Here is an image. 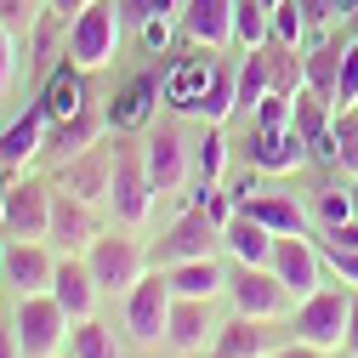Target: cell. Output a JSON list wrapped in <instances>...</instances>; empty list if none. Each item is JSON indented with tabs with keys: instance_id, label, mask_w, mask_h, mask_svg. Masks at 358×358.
<instances>
[{
	"instance_id": "cell-43",
	"label": "cell",
	"mask_w": 358,
	"mask_h": 358,
	"mask_svg": "<svg viewBox=\"0 0 358 358\" xmlns=\"http://www.w3.org/2000/svg\"><path fill=\"white\" fill-rule=\"evenodd\" d=\"M0 23H6V29H23V23H29V0H0Z\"/></svg>"
},
{
	"instance_id": "cell-2",
	"label": "cell",
	"mask_w": 358,
	"mask_h": 358,
	"mask_svg": "<svg viewBox=\"0 0 358 358\" xmlns=\"http://www.w3.org/2000/svg\"><path fill=\"white\" fill-rule=\"evenodd\" d=\"M347 319H352V285H324V290H313L307 301H296L290 313V330L296 341L307 347H319V352H341L347 347Z\"/></svg>"
},
{
	"instance_id": "cell-41",
	"label": "cell",
	"mask_w": 358,
	"mask_h": 358,
	"mask_svg": "<svg viewBox=\"0 0 358 358\" xmlns=\"http://www.w3.org/2000/svg\"><path fill=\"white\" fill-rule=\"evenodd\" d=\"M296 6H301L307 23H336V17H347V12H341V0H296Z\"/></svg>"
},
{
	"instance_id": "cell-14",
	"label": "cell",
	"mask_w": 358,
	"mask_h": 358,
	"mask_svg": "<svg viewBox=\"0 0 358 358\" xmlns=\"http://www.w3.org/2000/svg\"><path fill=\"white\" fill-rule=\"evenodd\" d=\"M143 159H148L154 188H159V194H176V188H182V176H188V137H182L176 125H159V131H148Z\"/></svg>"
},
{
	"instance_id": "cell-37",
	"label": "cell",
	"mask_w": 358,
	"mask_h": 358,
	"mask_svg": "<svg viewBox=\"0 0 358 358\" xmlns=\"http://www.w3.org/2000/svg\"><path fill=\"white\" fill-rule=\"evenodd\" d=\"M319 250H324V267H330V273H336L341 285H352V290H358V250H347V245H330V239H324Z\"/></svg>"
},
{
	"instance_id": "cell-24",
	"label": "cell",
	"mask_w": 358,
	"mask_h": 358,
	"mask_svg": "<svg viewBox=\"0 0 358 358\" xmlns=\"http://www.w3.org/2000/svg\"><path fill=\"white\" fill-rule=\"evenodd\" d=\"M80 74H85V69L63 63V69L46 80V97H40V108H46V120H52V125H63V120H74V114L92 108V97H85V80H80Z\"/></svg>"
},
{
	"instance_id": "cell-13",
	"label": "cell",
	"mask_w": 358,
	"mask_h": 358,
	"mask_svg": "<svg viewBox=\"0 0 358 358\" xmlns=\"http://www.w3.org/2000/svg\"><path fill=\"white\" fill-rule=\"evenodd\" d=\"M57 279V262L46 250V239H12L6 245V285H17V296H46Z\"/></svg>"
},
{
	"instance_id": "cell-10",
	"label": "cell",
	"mask_w": 358,
	"mask_h": 358,
	"mask_svg": "<svg viewBox=\"0 0 358 358\" xmlns=\"http://www.w3.org/2000/svg\"><path fill=\"white\" fill-rule=\"evenodd\" d=\"M52 199H57V188H46V182H12L6 188V234L12 239H46L52 234Z\"/></svg>"
},
{
	"instance_id": "cell-23",
	"label": "cell",
	"mask_w": 358,
	"mask_h": 358,
	"mask_svg": "<svg viewBox=\"0 0 358 358\" xmlns=\"http://www.w3.org/2000/svg\"><path fill=\"white\" fill-rule=\"evenodd\" d=\"M239 210H250L262 228H273L279 239H285V234H307V210L296 205V194H267V188H256L250 199H239Z\"/></svg>"
},
{
	"instance_id": "cell-29",
	"label": "cell",
	"mask_w": 358,
	"mask_h": 358,
	"mask_svg": "<svg viewBox=\"0 0 358 358\" xmlns=\"http://www.w3.org/2000/svg\"><path fill=\"white\" fill-rule=\"evenodd\" d=\"M267 92H273V69H267V46H262V52H250L245 69H239V108L256 114Z\"/></svg>"
},
{
	"instance_id": "cell-39",
	"label": "cell",
	"mask_w": 358,
	"mask_h": 358,
	"mask_svg": "<svg viewBox=\"0 0 358 358\" xmlns=\"http://www.w3.org/2000/svg\"><path fill=\"white\" fill-rule=\"evenodd\" d=\"M125 6V23H154V17H176L182 0H120Z\"/></svg>"
},
{
	"instance_id": "cell-38",
	"label": "cell",
	"mask_w": 358,
	"mask_h": 358,
	"mask_svg": "<svg viewBox=\"0 0 358 358\" xmlns=\"http://www.w3.org/2000/svg\"><path fill=\"white\" fill-rule=\"evenodd\" d=\"M319 216H324V228H347V222L358 216V205H352V194L330 188V194H319Z\"/></svg>"
},
{
	"instance_id": "cell-34",
	"label": "cell",
	"mask_w": 358,
	"mask_h": 358,
	"mask_svg": "<svg viewBox=\"0 0 358 358\" xmlns=\"http://www.w3.org/2000/svg\"><path fill=\"white\" fill-rule=\"evenodd\" d=\"M301 34H307V17H301L296 0L273 6V40H279V46H301Z\"/></svg>"
},
{
	"instance_id": "cell-21",
	"label": "cell",
	"mask_w": 358,
	"mask_h": 358,
	"mask_svg": "<svg viewBox=\"0 0 358 358\" xmlns=\"http://www.w3.org/2000/svg\"><path fill=\"white\" fill-rule=\"evenodd\" d=\"M216 330H222V324H210V301H188V296L171 301V330H165V341H171L176 352H199L205 341H216Z\"/></svg>"
},
{
	"instance_id": "cell-44",
	"label": "cell",
	"mask_w": 358,
	"mask_h": 358,
	"mask_svg": "<svg viewBox=\"0 0 358 358\" xmlns=\"http://www.w3.org/2000/svg\"><path fill=\"white\" fill-rule=\"evenodd\" d=\"M267 358H330V352H319V347H307V341H296V347H273Z\"/></svg>"
},
{
	"instance_id": "cell-40",
	"label": "cell",
	"mask_w": 358,
	"mask_h": 358,
	"mask_svg": "<svg viewBox=\"0 0 358 358\" xmlns=\"http://www.w3.org/2000/svg\"><path fill=\"white\" fill-rule=\"evenodd\" d=\"M17 85V40H12V29L0 23V97H6Z\"/></svg>"
},
{
	"instance_id": "cell-11",
	"label": "cell",
	"mask_w": 358,
	"mask_h": 358,
	"mask_svg": "<svg viewBox=\"0 0 358 358\" xmlns=\"http://www.w3.org/2000/svg\"><path fill=\"white\" fill-rule=\"evenodd\" d=\"M57 188H69L74 199H85V205H97V199H108L114 194V148H85V154H74V159H63V171H57Z\"/></svg>"
},
{
	"instance_id": "cell-30",
	"label": "cell",
	"mask_w": 358,
	"mask_h": 358,
	"mask_svg": "<svg viewBox=\"0 0 358 358\" xmlns=\"http://www.w3.org/2000/svg\"><path fill=\"white\" fill-rule=\"evenodd\" d=\"M69 352H74V358H125V347L114 341V330H108V324H97V319L74 324V336H69Z\"/></svg>"
},
{
	"instance_id": "cell-22",
	"label": "cell",
	"mask_w": 358,
	"mask_h": 358,
	"mask_svg": "<svg viewBox=\"0 0 358 358\" xmlns=\"http://www.w3.org/2000/svg\"><path fill=\"white\" fill-rule=\"evenodd\" d=\"M171 279V296H188V301H216L228 290V273H222L216 256H199V262H182V267H165Z\"/></svg>"
},
{
	"instance_id": "cell-50",
	"label": "cell",
	"mask_w": 358,
	"mask_h": 358,
	"mask_svg": "<svg viewBox=\"0 0 358 358\" xmlns=\"http://www.w3.org/2000/svg\"><path fill=\"white\" fill-rule=\"evenodd\" d=\"M0 279H6V250H0Z\"/></svg>"
},
{
	"instance_id": "cell-6",
	"label": "cell",
	"mask_w": 358,
	"mask_h": 358,
	"mask_svg": "<svg viewBox=\"0 0 358 358\" xmlns=\"http://www.w3.org/2000/svg\"><path fill=\"white\" fill-rule=\"evenodd\" d=\"M171 279H165V267H154V273H143L137 285H131L125 296V330L131 341H143V347H159L165 330H171Z\"/></svg>"
},
{
	"instance_id": "cell-48",
	"label": "cell",
	"mask_w": 358,
	"mask_h": 358,
	"mask_svg": "<svg viewBox=\"0 0 358 358\" xmlns=\"http://www.w3.org/2000/svg\"><path fill=\"white\" fill-rule=\"evenodd\" d=\"M85 6H92V0H52V12H63V17H69V12H74V17H80V12H85Z\"/></svg>"
},
{
	"instance_id": "cell-47",
	"label": "cell",
	"mask_w": 358,
	"mask_h": 358,
	"mask_svg": "<svg viewBox=\"0 0 358 358\" xmlns=\"http://www.w3.org/2000/svg\"><path fill=\"white\" fill-rule=\"evenodd\" d=\"M347 352L358 358V290H352V319H347Z\"/></svg>"
},
{
	"instance_id": "cell-54",
	"label": "cell",
	"mask_w": 358,
	"mask_h": 358,
	"mask_svg": "<svg viewBox=\"0 0 358 358\" xmlns=\"http://www.w3.org/2000/svg\"><path fill=\"white\" fill-rule=\"evenodd\" d=\"M57 358H63V352H57ZM69 358H74V352H69Z\"/></svg>"
},
{
	"instance_id": "cell-46",
	"label": "cell",
	"mask_w": 358,
	"mask_h": 358,
	"mask_svg": "<svg viewBox=\"0 0 358 358\" xmlns=\"http://www.w3.org/2000/svg\"><path fill=\"white\" fill-rule=\"evenodd\" d=\"M0 358H23V347H17V324H0Z\"/></svg>"
},
{
	"instance_id": "cell-25",
	"label": "cell",
	"mask_w": 358,
	"mask_h": 358,
	"mask_svg": "<svg viewBox=\"0 0 358 358\" xmlns=\"http://www.w3.org/2000/svg\"><path fill=\"white\" fill-rule=\"evenodd\" d=\"M103 131H108V114L85 108V114H74V120H63V125L52 131L46 148H52L57 159H74V154H85V148H97V143H103Z\"/></svg>"
},
{
	"instance_id": "cell-53",
	"label": "cell",
	"mask_w": 358,
	"mask_h": 358,
	"mask_svg": "<svg viewBox=\"0 0 358 358\" xmlns=\"http://www.w3.org/2000/svg\"><path fill=\"white\" fill-rule=\"evenodd\" d=\"M352 23H358V12H352Z\"/></svg>"
},
{
	"instance_id": "cell-16",
	"label": "cell",
	"mask_w": 358,
	"mask_h": 358,
	"mask_svg": "<svg viewBox=\"0 0 358 358\" xmlns=\"http://www.w3.org/2000/svg\"><path fill=\"white\" fill-rule=\"evenodd\" d=\"M182 29H188L194 46H205V52L234 46V0H188V6H182Z\"/></svg>"
},
{
	"instance_id": "cell-20",
	"label": "cell",
	"mask_w": 358,
	"mask_h": 358,
	"mask_svg": "<svg viewBox=\"0 0 358 358\" xmlns=\"http://www.w3.org/2000/svg\"><path fill=\"white\" fill-rule=\"evenodd\" d=\"M313 154H307V143L296 137V125L290 131H250V171H301Z\"/></svg>"
},
{
	"instance_id": "cell-36",
	"label": "cell",
	"mask_w": 358,
	"mask_h": 358,
	"mask_svg": "<svg viewBox=\"0 0 358 358\" xmlns=\"http://www.w3.org/2000/svg\"><path fill=\"white\" fill-rule=\"evenodd\" d=\"M256 131H290V97H285V92H267V97H262Z\"/></svg>"
},
{
	"instance_id": "cell-28",
	"label": "cell",
	"mask_w": 358,
	"mask_h": 358,
	"mask_svg": "<svg viewBox=\"0 0 358 358\" xmlns=\"http://www.w3.org/2000/svg\"><path fill=\"white\" fill-rule=\"evenodd\" d=\"M154 92H159V80L154 74H143V80H131V92L108 108V125H125V131H137V125H148V114H154Z\"/></svg>"
},
{
	"instance_id": "cell-32",
	"label": "cell",
	"mask_w": 358,
	"mask_h": 358,
	"mask_svg": "<svg viewBox=\"0 0 358 358\" xmlns=\"http://www.w3.org/2000/svg\"><path fill=\"white\" fill-rule=\"evenodd\" d=\"M222 171H228V137H222V125H210L199 143V182H222Z\"/></svg>"
},
{
	"instance_id": "cell-33",
	"label": "cell",
	"mask_w": 358,
	"mask_h": 358,
	"mask_svg": "<svg viewBox=\"0 0 358 358\" xmlns=\"http://www.w3.org/2000/svg\"><path fill=\"white\" fill-rule=\"evenodd\" d=\"M336 148H341V171L358 176V108H336Z\"/></svg>"
},
{
	"instance_id": "cell-35",
	"label": "cell",
	"mask_w": 358,
	"mask_h": 358,
	"mask_svg": "<svg viewBox=\"0 0 358 358\" xmlns=\"http://www.w3.org/2000/svg\"><path fill=\"white\" fill-rule=\"evenodd\" d=\"M336 108H358V40L341 46V85H336Z\"/></svg>"
},
{
	"instance_id": "cell-26",
	"label": "cell",
	"mask_w": 358,
	"mask_h": 358,
	"mask_svg": "<svg viewBox=\"0 0 358 358\" xmlns=\"http://www.w3.org/2000/svg\"><path fill=\"white\" fill-rule=\"evenodd\" d=\"M239 108V69H228V63H210V85H205V103H199V114L210 120V125H222Z\"/></svg>"
},
{
	"instance_id": "cell-51",
	"label": "cell",
	"mask_w": 358,
	"mask_h": 358,
	"mask_svg": "<svg viewBox=\"0 0 358 358\" xmlns=\"http://www.w3.org/2000/svg\"><path fill=\"white\" fill-rule=\"evenodd\" d=\"M262 6H285V0H262Z\"/></svg>"
},
{
	"instance_id": "cell-31",
	"label": "cell",
	"mask_w": 358,
	"mask_h": 358,
	"mask_svg": "<svg viewBox=\"0 0 358 358\" xmlns=\"http://www.w3.org/2000/svg\"><path fill=\"white\" fill-rule=\"evenodd\" d=\"M301 69H307V85H313V92L336 103V85H341V46H319V52H307Z\"/></svg>"
},
{
	"instance_id": "cell-42",
	"label": "cell",
	"mask_w": 358,
	"mask_h": 358,
	"mask_svg": "<svg viewBox=\"0 0 358 358\" xmlns=\"http://www.w3.org/2000/svg\"><path fill=\"white\" fill-rule=\"evenodd\" d=\"M143 40H148V52H165V40H171V17H154V23H143Z\"/></svg>"
},
{
	"instance_id": "cell-9",
	"label": "cell",
	"mask_w": 358,
	"mask_h": 358,
	"mask_svg": "<svg viewBox=\"0 0 358 358\" xmlns=\"http://www.w3.org/2000/svg\"><path fill=\"white\" fill-rule=\"evenodd\" d=\"M273 273L285 279V290L296 301H307L313 290H324V250L313 245L307 234H285L273 245Z\"/></svg>"
},
{
	"instance_id": "cell-19",
	"label": "cell",
	"mask_w": 358,
	"mask_h": 358,
	"mask_svg": "<svg viewBox=\"0 0 358 358\" xmlns=\"http://www.w3.org/2000/svg\"><path fill=\"white\" fill-rule=\"evenodd\" d=\"M222 245L234 250L239 267H273V245H279V234H273V228H262L250 210H239L228 228H222Z\"/></svg>"
},
{
	"instance_id": "cell-15",
	"label": "cell",
	"mask_w": 358,
	"mask_h": 358,
	"mask_svg": "<svg viewBox=\"0 0 358 358\" xmlns=\"http://www.w3.org/2000/svg\"><path fill=\"white\" fill-rule=\"evenodd\" d=\"M52 296L69 307L74 324L97 319V296H103V285L92 279V262H85V256H63V262H57V279H52Z\"/></svg>"
},
{
	"instance_id": "cell-45",
	"label": "cell",
	"mask_w": 358,
	"mask_h": 358,
	"mask_svg": "<svg viewBox=\"0 0 358 358\" xmlns=\"http://www.w3.org/2000/svg\"><path fill=\"white\" fill-rule=\"evenodd\" d=\"M324 239H330V245H347V250H358V222H347V228H324Z\"/></svg>"
},
{
	"instance_id": "cell-18",
	"label": "cell",
	"mask_w": 358,
	"mask_h": 358,
	"mask_svg": "<svg viewBox=\"0 0 358 358\" xmlns=\"http://www.w3.org/2000/svg\"><path fill=\"white\" fill-rule=\"evenodd\" d=\"M46 125H52L46 108L34 103L23 120H12L6 131H0V171H23L34 154H46Z\"/></svg>"
},
{
	"instance_id": "cell-7",
	"label": "cell",
	"mask_w": 358,
	"mask_h": 358,
	"mask_svg": "<svg viewBox=\"0 0 358 358\" xmlns=\"http://www.w3.org/2000/svg\"><path fill=\"white\" fill-rule=\"evenodd\" d=\"M228 296L234 307L245 313V319H267V324H279L296 313V296L285 290V279L273 273V267H239V273L228 279Z\"/></svg>"
},
{
	"instance_id": "cell-17",
	"label": "cell",
	"mask_w": 358,
	"mask_h": 358,
	"mask_svg": "<svg viewBox=\"0 0 358 358\" xmlns=\"http://www.w3.org/2000/svg\"><path fill=\"white\" fill-rule=\"evenodd\" d=\"M279 347V330L267 324V319H239L234 324H222L216 330V341H210V358H267Z\"/></svg>"
},
{
	"instance_id": "cell-27",
	"label": "cell",
	"mask_w": 358,
	"mask_h": 358,
	"mask_svg": "<svg viewBox=\"0 0 358 358\" xmlns=\"http://www.w3.org/2000/svg\"><path fill=\"white\" fill-rule=\"evenodd\" d=\"M234 40L245 52H262L267 40H273V6H262V0H234Z\"/></svg>"
},
{
	"instance_id": "cell-3",
	"label": "cell",
	"mask_w": 358,
	"mask_h": 358,
	"mask_svg": "<svg viewBox=\"0 0 358 358\" xmlns=\"http://www.w3.org/2000/svg\"><path fill=\"white\" fill-rule=\"evenodd\" d=\"M12 324H17V347L23 358H57L63 341H69V307L46 290V296H17V313H12Z\"/></svg>"
},
{
	"instance_id": "cell-12",
	"label": "cell",
	"mask_w": 358,
	"mask_h": 358,
	"mask_svg": "<svg viewBox=\"0 0 358 358\" xmlns=\"http://www.w3.org/2000/svg\"><path fill=\"white\" fill-rule=\"evenodd\" d=\"M103 228H97V205H85V199H74L69 188H57V199H52V245H63V256H80V250H92V239H97Z\"/></svg>"
},
{
	"instance_id": "cell-52",
	"label": "cell",
	"mask_w": 358,
	"mask_h": 358,
	"mask_svg": "<svg viewBox=\"0 0 358 358\" xmlns=\"http://www.w3.org/2000/svg\"><path fill=\"white\" fill-rule=\"evenodd\" d=\"M352 205H358V188H352Z\"/></svg>"
},
{
	"instance_id": "cell-8",
	"label": "cell",
	"mask_w": 358,
	"mask_h": 358,
	"mask_svg": "<svg viewBox=\"0 0 358 358\" xmlns=\"http://www.w3.org/2000/svg\"><path fill=\"white\" fill-rule=\"evenodd\" d=\"M216 245H222V228L194 205V210H182L171 222V234L154 245V267H182V262H199V256H216Z\"/></svg>"
},
{
	"instance_id": "cell-5",
	"label": "cell",
	"mask_w": 358,
	"mask_h": 358,
	"mask_svg": "<svg viewBox=\"0 0 358 358\" xmlns=\"http://www.w3.org/2000/svg\"><path fill=\"white\" fill-rule=\"evenodd\" d=\"M85 262H92V279L108 296H131V285L148 273V250L131 239V234H97L92 250H85Z\"/></svg>"
},
{
	"instance_id": "cell-4",
	"label": "cell",
	"mask_w": 358,
	"mask_h": 358,
	"mask_svg": "<svg viewBox=\"0 0 358 358\" xmlns=\"http://www.w3.org/2000/svg\"><path fill=\"white\" fill-rule=\"evenodd\" d=\"M154 199H159V188H154V176H148V159H143V148H114V194H108V205H114V216L125 222V228H143V222L154 216Z\"/></svg>"
},
{
	"instance_id": "cell-1",
	"label": "cell",
	"mask_w": 358,
	"mask_h": 358,
	"mask_svg": "<svg viewBox=\"0 0 358 358\" xmlns=\"http://www.w3.org/2000/svg\"><path fill=\"white\" fill-rule=\"evenodd\" d=\"M120 29H125V6L120 0H92L74 23H69V63L74 69H108L120 57Z\"/></svg>"
},
{
	"instance_id": "cell-49",
	"label": "cell",
	"mask_w": 358,
	"mask_h": 358,
	"mask_svg": "<svg viewBox=\"0 0 358 358\" xmlns=\"http://www.w3.org/2000/svg\"><path fill=\"white\" fill-rule=\"evenodd\" d=\"M0 228H6V194H0Z\"/></svg>"
}]
</instances>
